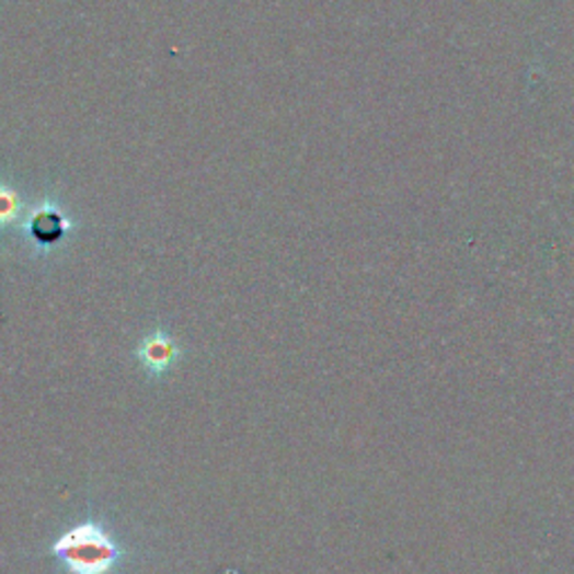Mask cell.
<instances>
[{
  "label": "cell",
  "mask_w": 574,
  "mask_h": 574,
  "mask_svg": "<svg viewBox=\"0 0 574 574\" xmlns=\"http://www.w3.org/2000/svg\"><path fill=\"white\" fill-rule=\"evenodd\" d=\"M47 554L59 561L64 574H117L128 550L108 523L88 516L61 532Z\"/></svg>",
  "instance_id": "obj_1"
},
{
  "label": "cell",
  "mask_w": 574,
  "mask_h": 574,
  "mask_svg": "<svg viewBox=\"0 0 574 574\" xmlns=\"http://www.w3.org/2000/svg\"><path fill=\"white\" fill-rule=\"evenodd\" d=\"M139 361L144 364L151 375H164L177 359L180 348L175 346V342L167 334L158 332L153 337H149L139 346Z\"/></svg>",
  "instance_id": "obj_2"
}]
</instances>
